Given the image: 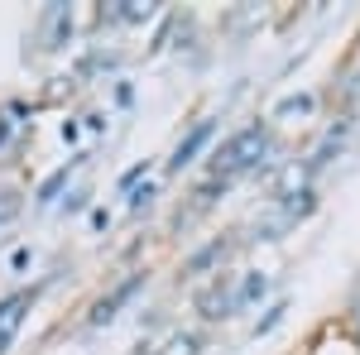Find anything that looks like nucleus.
Here are the masks:
<instances>
[{"label": "nucleus", "instance_id": "6e6552de", "mask_svg": "<svg viewBox=\"0 0 360 355\" xmlns=\"http://www.w3.org/2000/svg\"><path fill=\"white\" fill-rule=\"evenodd\" d=\"M154 355H202V336L197 331H173Z\"/></svg>", "mask_w": 360, "mask_h": 355}, {"label": "nucleus", "instance_id": "9b49d317", "mask_svg": "<svg viewBox=\"0 0 360 355\" xmlns=\"http://www.w3.org/2000/svg\"><path fill=\"white\" fill-rule=\"evenodd\" d=\"M82 159H86V154H77V159H72V164H82ZM72 164H68V168H58L53 178H49V183H44V188H39V197H34V202H44V207H49V202H53L58 192L68 188V173H72Z\"/></svg>", "mask_w": 360, "mask_h": 355}, {"label": "nucleus", "instance_id": "ddd939ff", "mask_svg": "<svg viewBox=\"0 0 360 355\" xmlns=\"http://www.w3.org/2000/svg\"><path fill=\"white\" fill-rule=\"evenodd\" d=\"M312 207H317V202H312V192H303V197L283 202V217H288V221H303V217H312Z\"/></svg>", "mask_w": 360, "mask_h": 355}, {"label": "nucleus", "instance_id": "20e7f679", "mask_svg": "<svg viewBox=\"0 0 360 355\" xmlns=\"http://www.w3.org/2000/svg\"><path fill=\"white\" fill-rule=\"evenodd\" d=\"M307 173H312L307 164L288 159V164H278V173H274V183H269V192H274L278 202H293V197H303V192H307Z\"/></svg>", "mask_w": 360, "mask_h": 355}, {"label": "nucleus", "instance_id": "f8f14e48", "mask_svg": "<svg viewBox=\"0 0 360 355\" xmlns=\"http://www.w3.org/2000/svg\"><path fill=\"white\" fill-rule=\"evenodd\" d=\"M312 106H317V101H312V96L303 91V96H283V101L274 106V115H307Z\"/></svg>", "mask_w": 360, "mask_h": 355}, {"label": "nucleus", "instance_id": "39448f33", "mask_svg": "<svg viewBox=\"0 0 360 355\" xmlns=\"http://www.w3.org/2000/svg\"><path fill=\"white\" fill-rule=\"evenodd\" d=\"M139 283H144V273L125 278V283L115 288L111 298H101V302H96V307H91V327H106V322H115V312H120V307H125V302H130V298L139 293Z\"/></svg>", "mask_w": 360, "mask_h": 355}, {"label": "nucleus", "instance_id": "4468645a", "mask_svg": "<svg viewBox=\"0 0 360 355\" xmlns=\"http://www.w3.org/2000/svg\"><path fill=\"white\" fill-rule=\"evenodd\" d=\"M283 312H288V302H274V307H269V312H264V317L255 322V336H269V331L283 322Z\"/></svg>", "mask_w": 360, "mask_h": 355}, {"label": "nucleus", "instance_id": "dca6fc26", "mask_svg": "<svg viewBox=\"0 0 360 355\" xmlns=\"http://www.w3.org/2000/svg\"><path fill=\"white\" fill-rule=\"evenodd\" d=\"M5 139H10V120H0V144H5Z\"/></svg>", "mask_w": 360, "mask_h": 355}, {"label": "nucleus", "instance_id": "f03ea898", "mask_svg": "<svg viewBox=\"0 0 360 355\" xmlns=\"http://www.w3.org/2000/svg\"><path fill=\"white\" fill-rule=\"evenodd\" d=\"M240 307V288H236V273H217L202 293H197V312L207 317V322H221Z\"/></svg>", "mask_w": 360, "mask_h": 355}, {"label": "nucleus", "instance_id": "7ed1b4c3", "mask_svg": "<svg viewBox=\"0 0 360 355\" xmlns=\"http://www.w3.org/2000/svg\"><path fill=\"white\" fill-rule=\"evenodd\" d=\"M212 135H217V120H197L193 130H188V135L178 139V149H173V159H168V168H173V173H178V168H188V164L197 159V154H202V149L212 144Z\"/></svg>", "mask_w": 360, "mask_h": 355}, {"label": "nucleus", "instance_id": "1a4fd4ad", "mask_svg": "<svg viewBox=\"0 0 360 355\" xmlns=\"http://www.w3.org/2000/svg\"><path fill=\"white\" fill-rule=\"evenodd\" d=\"M25 307H29V293H15V298L0 302V341H10V331H15V322H20Z\"/></svg>", "mask_w": 360, "mask_h": 355}, {"label": "nucleus", "instance_id": "9d476101", "mask_svg": "<svg viewBox=\"0 0 360 355\" xmlns=\"http://www.w3.org/2000/svg\"><path fill=\"white\" fill-rule=\"evenodd\" d=\"M20 212H25V192L20 188H0V226L20 221Z\"/></svg>", "mask_w": 360, "mask_h": 355}, {"label": "nucleus", "instance_id": "423d86ee", "mask_svg": "<svg viewBox=\"0 0 360 355\" xmlns=\"http://www.w3.org/2000/svg\"><path fill=\"white\" fill-rule=\"evenodd\" d=\"M154 15H159L154 0H115V10H111V20H120V25H149Z\"/></svg>", "mask_w": 360, "mask_h": 355}, {"label": "nucleus", "instance_id": "0eeeda50", "mask_svg": "<svg viewBox=\"0 0 360 355\" xmlns=\"http://www.w3.org/2000/svg\"><path fill=\"white\" fill-rule=\"evenodd\" d=\"M226 250H231V240H212V245H202L193 259L183 264V273H207L212 264H221V259H226Z\"/></svg>", "mask_w": 360, "mask_h": 355}, {"label": "nucleus", "instance_id": "2eb2a0df", "mask_svg": "<svg viewBox=\"0 0 360 355\" xmlns=\"http://www.w3.org/2000/svg\"><path fill=\"white\" fill-rule=\"evenodd\" d=\"M264 288H269V278H264V273H250L245 283H240V302H255V298H264Z\"/></svg>", "mask_w": 360, "mask_h": 355}, {"label": "nucleus", "instance_id": "f257e3e1", "mask_svg": "<svg viewBox=\"0 0 360 355\" xmlns=\"http://www.w3.org/2000/svg\"><path fill=\"white\" fill-rule=\"evenodd\" d=\"M264 149H269V125H264V120H255V125H245V130H236V135L212 154V178L226 183V178H236V173L255 168L259 159H264Z\"/></svg>", "mask_w": 360, "mask_h": 355}]
</instances>
